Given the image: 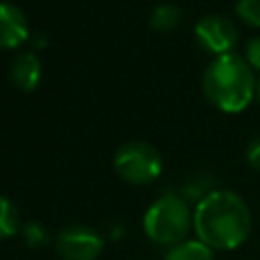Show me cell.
Returning <instances> with one entry per match:
<instances>
[{
  "instance_id": "cell-1",
  "label": "cell",
  "mask_w": 260,
  "mask_h": 260,
  "mask_svg": "<svg viewBox=\"0 0 260 260\" xmlns=\"http://www.w3.org/2000/svg\"><path fill=\"white\" fill-rule=\"evenodd\" d=\"M193 232L213 252L236 250L252 234L250 205L236 191L213 189L193 209Z\"/></svg>"
},
{
  "instance_id": "cell-8",
  "label": "cell",
  "mask_w": 260,
  "mask_h": 260,
  "mask_svg": "<svg viewBox=\"0 0 260 260\" xmlns=\"http://www.w3.org/2000/svg\"><path fill=\"white\" fill-rule=\"evenodd\" d=\"M8 77L18 91H24V93L35 91L43 79V63L37 57V53L22 51L14 55L8 65Z\"/></svg>"
},
{
  "instance_id": "cell-3",
  "label": "cell",
  "mask_w": 260,
  "mask_h": 260,
  "mask_svg": "<svg viewBox=\"0 0 260 260\" xmlns=\"http://www.w3.org/2000/svg\"><path fill=\"white\" fill-rule=\"evenodd\" d=\"M146 238L158 246H177L193 230V211L177 193H165L154 199L142 217Z\"/></svg>"
},
{
  "instance_id": "cell-5",
  "label": "cell",
  "mask_w": 260,
  "mask_h": 260,
  "mask_svg": "<svg viewBox=\"0 0 260 260\" xmlns=\"http://www.w3.org/2000/svg\"><path fill=\"white\" fill-rule=\"evenodd\" d=\"M104 236L83 223L65 225L55 236V250L63 260H98L104 252Z\"/></svg>"
},
{
  "instance_id": "cell-2",
  "label": "cell",
  "mask_w": 260,
  "mask_h": 260,
  "mask_svg": "<svg viewBox=\"0 0 260 260\" xmlns=\"http://www.w3.org/2000/svg\"><path fill=\"white\" fill-rule=\"evenodd\" d=\"M256 71L242 55L213 57L201 77L205 100L223 114L244 112L256 98Z\"/></svg>"
},
{
  "instance_id": "cell-9",
  "label": "cell",
  "mask_w": 260,
  "mask_h": 260,
  "mask_svg": "<svg viewBox=\"0 0 260 260\" xmlns=\"http://www.w3.org/2000/svg\"><path fill=\"white\" fill-rule=\"evenodd\" d=\"M165 260H215V252L201 240L187 238L181 244L171 246L165 254Z\"/></svg>"
},
{
  "instance_id": "cell-15",
  "label": "cell",
  "mask_w": 260,
  "mask_h": 260,
  "mask_svg": "<svg viewBox=\"0 0 260 260\" xmlns=\"http://www.w3.org/2000/svg\"><path fill=\"white\" fill-rule=\"evenodd\" d=\"M244 156H246V165L260 173V136H256L248 142Z\"/></svg>"
},
{
  "instance_id": "cell-7",
  "label": "cell",
  "mask_w": 260,
  "mask_h": 260,
  "mask_svg": "<svg viewBox=\"0 0 260 260\" xmlns=\"http://www.w3.org/2000/svg\"><path fill=\"white\" fill-rule=\"evenodd\" d=\"M28 18L20 6L0 0V49L12 51L28 41Z\"/></svg>"
},
{
  "instance_id": "cell-12",
  "label": "cell",
  "mask_w": 260,
  "mask_h": 260,
  "mask_svg": "<svg viewBox=\"0 0 260 260\" xmlns=\"http://www.w3.org/2000/svg\"><path fill=\"white\" fill-rule=\"evenodd\" d=\"M236 14L244 24L260 28V0H238Z\"/></svg>"
},
{
  "instance_id": "cell-16",
  "label": "cell",
  "mask_w": 260,
  "mask_h": 260,
  "mask_svg": "<svg viewBox=\"0 0 260 260\" xmlns=\"http://www.w3.org/2000/svg\"><path fill=\"white\" fill-rule=\"evenodd\" d=\"M256 100H258V104H260V77H258V81H256Z\"/></svg>"
},
{
  "instance_id": "cell-10",
  "label": "cell",
  "mask_w": 260,
  "mask_h": 260,
  "mask_svg": "<svg viewBox=\"0 0 260 260\" xmlns=\"http://www.w3.org/2000/svg\"><path fill=\"white\" fill-rule=\"evenodd\" d=\"M181 18H183V12L177 4L162 2L150 10L148 24H150V28H154L158 32H171L181 24Z\"/></svg>"
},
{
  "instance_id": "cell-14",
  "label": "cell",
  "mask_w": 260,
  "mask_h": 260,
  "mask_svg": "<svg viewBox=\"0 0 260 260\" xmlns=\"http://www.w3.org/2000/svg\"><path fill=\"white\" fill-rule=\"evenodd\" d=\"M244 59L248 65L260 73V37H252L244 47Z\"/></svg>"
},
{
  "instance_id": "cell-4",
  "label": "cell",
  "mask_w": 260,
  "mask_h": 260,
  "mask_svg": "<svg viewBox=\"0 0 260 260\" xmlns=\"http://www.w3.org/2000/svg\"><path fill=\"white\" fill-rule=\"evenodd\" d=\"M112 167L116 175L128 185H150L162 173V154L160 150L146 140H128L116 152Z\"/></svg>"
},
{
  "instance_id": "cell-11",
  "label": "cell",
  "mask_w": 260,
  "mask_h": 260,
  "mask_svg": "<svg viewBox=\"0 0 260 260\" xmlns=\"http://www.w3.org/2000/svg\"><path fill=\"white\" fill-rule=\"evenodd\" d=\"M22 217L14 201L6 195H0V240H8L20 234L22 230Z\"/></svg>"
},
{
  "instance_id": "cell-13",
  "label": "cell",
  "mask_w": 260,
  "mask_h": 260,
  "mask_svg": "<svg viewBox=\"0 0 260 260\" xmlns=\"http://www.w3.org/2000/svg\"><path fill=\"white\" fill-rule=\"evenodd\" d=\"M20 232L24 234V242H26V246H30V248L47 246L49 240H51L49 230H47L43 223H39V221H28V223H24Z\"/></svg>"
},
{
  "instance_id": "cell-6",
  "label": "cell",
  "mask_w": 260,
  "mask_h": 260,
  "mask_svg": "<svg viewBox=\"0 0 260 260\" xmlns=\"http://www.w3.org/2000/svg\"><path fill=\"white\" fill-rule=\"evenodd\" d=\"M193 37H195L197 45L213 57L234 53V49L238 45V28L223 14H207L203 18H199L195 22Z\"/></svg>"
}]
</instances>
